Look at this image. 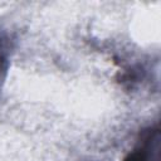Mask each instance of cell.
<instances>
[{
	"mask_svg": "<svg viewBox=\"0 0 161 161\" xmlns=\"http://www.w3.org/2000/svg\"><path fill=\"white\" fill-rule=\"evenodd\" d=\"M5 63H6V55H5V47L0 38V80L3 78V73L5 72Z\"/></svg>",
	"mask_w": 161,
	"mask_h": 161,
	"instance_id": "obj_1",
	"label": "cell"
}]
</instances>
